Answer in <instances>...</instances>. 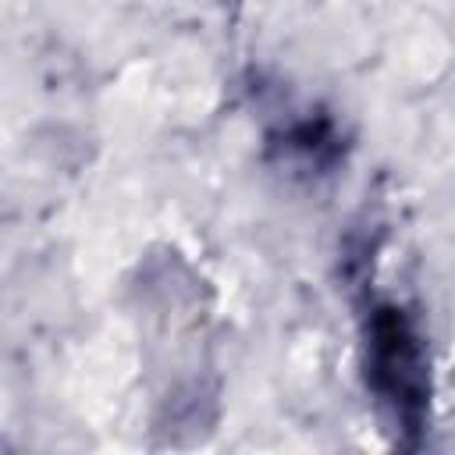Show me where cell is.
Returning <instances> with one entry per match:
<instances>
[{
    "mask_svg": "<svg viewBox=\"0 0 455 455\" xmlns=\"http://www.w3.org/2000/svg\"><path fill=\"white\" fill-rule=\"evenodd\" d=\"M366 373L377 395L395 405V416L412 427L423 409V352L398 306H380L370 316Z\"/></svg>",
    "mask_w": 455,
    "mask_h": 455,
    "instance_id": "6da1fadb",
    "label": "cell"
}]
</instances>
